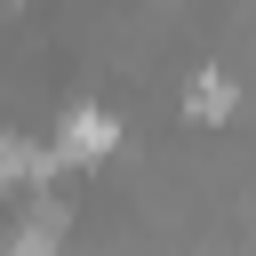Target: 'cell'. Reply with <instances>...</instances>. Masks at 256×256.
<instances>
[{
	"label": "cell",
	"mask_w": 256,
	"mask_h": 256,
	"mask_svg": "<svg viewBox=\"0 0 256 256\" xmlns=\"http://www.w3.org/2000/svg\"><path fill=\"white\" fill-rule=\"evenodd\" d=\"M184 112H200V120L232 112V80H224V72H192V80H184Z\"/></svg>",
	"instance_id": "obj_2"
},
{
	"label": "cell",
	"mask_w": 256,
	"mask_h": 256,
	"mask_svg": "<svg viewBox=\"0 0 256 256\" xmlns=\"http://www.w3.org/2000/svg\"><path fill=\"white\" fill-rule=\"evenodd\" d=\"M112 144H120V120L96 112V104H72V112L56 120V160H64V168H96Z\"/></svg>",
	"instance_id": "obj_1"
}]
</instances>
